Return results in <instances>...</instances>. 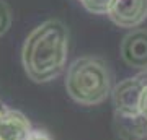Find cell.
Returning a JSON list of instances; mask_svg holds the SVG:
<instances>
[{
    "mask_svg": "<svg viewBox=\"0 0 147 140\" xmlns=\"http://www.w3.org/2000/svg\"><path fill=\"white\" fill-rule=\"evenodd\" d=\"M121 57L126 65L137 68L139 72L147 68V29H131L121 41Z\"/></svg>",
    "mask_w": 147,
    "mask_h": 140,
    "instance_id": "cell-5",
    "label": "cell"
},
{
    "mask_svg": "<svg viewBox=\"0 0 147 140\" xmlns=\"http://www.w3.org/2000/svg\"><path fill=\"white\" fill-rule=\"evenodd\" d=\"M80 3L85 10L93 15H108L115 0H80Z\"/></svg>",
    "mask_w": 147,
    "mask_h": 140,
    "instance_id": "cell-7",
    "label": "cell"
},
{
    "mask_svg": "<svg viewBox=\"0 0 147 140\" xmlns=\"http://www.w3.org/2000/svg\"><path fill=\"white\" fill-rule=\"evenodd\" d=\"M11 26V10L5 0H0V38L3 36Z\"/></svg>",
    "mask_w": 147,
    "mask_h": 140,
    "instance_id": "cell-8",
    "label": "cell"
},
{
    "mask_svg": "<svg viewBox=\"0 0 147 140\" xmlns=\"http://www.w3.org/2000/svg\"><path fill=\"white\" fill-rule=\"evenodd\" d=\"M69 56V29L59 18H49L23 42L21 64L34 83L53 82L64 72Z\"/></svg>",
    "mask_w": 147,
    "mask_h": 140,
    "instance_id": "cell-1",
    "label": "cell"
},
{
    "mask_svg": "<svg viewBox=\"0 0 147 140\" xmlns=\"http://www.w3.org/2000/svg\"><path fill=\"white\" fill-rule=\"evenodd\" d=\"M113 75L105 59L84 56L67 68L65 90L80 106H98L113 93Z\"/></svg>",
    "mask_w": 147,
    "mask_h": 140,
    "instance_id": "cell-2",
    "label": "cell"
},
{
    "mask_svg": "<svg viewBox=\"0 0 147 140\" xmlns=\"http://www.w3.org/2000/svg\"><path fill=\"white\" fill-rule=\"evenodd\" d=\"M31 130L28 117L20 111L8 109L0 116V140H26Z\"/></svg>",
    "mask_w": 147,
    "mask_h": 140,
    "instance_id": "cell-6",
    "label": "cell"
},
{
    "mask_svg": "<svg viewBox=\"0 0 147 140\" xmlns=\"http://www.w3.org/2000/svg\"><path fill=\"white\" fill-rule=\"evenodd\" d=\"M142 91H144V83L137 78V75L124 78L118 85H115L111 99L116 117H139Z\"/></svg>",
    "mask_w": 147,
    "mask_h": 140,
    "instance_id": "cell-3",
    "label": "cell"
},
{
    "mask_svg": "<svg viewBox=\"0 0 147 140\" xmlns=\"http://www.w3.org/2000/svg\"><path fill=\"white\" fill-rule=\"evenodd\" d=\"M108 16L119 28L136 29L147 18V0H115Z\"/></svg>",
    "mask_w": 147,
    "mask_h": 140,
    "instance_id": "cell-4",
    "label": "cell"
},
{
    "mask_svg": "<svg viewBox=\"0 0 147 140\" xmlns=\"http://www.w3.org/2000/svg\"><path fill=\"white\" fill-rule=\"evenodd\" d=\"M137 78H139L144 85H147V68L146 70H141V72L137 73Z\"/></svg>",
    "mask_w": 147,
    "mask_h": 140,
    "instance_id": "cell-11",
    "label": "cell"
},
{
    "mask_svg": "<svg viewBox=\"0 0 147 140\" xmlns=\"http://www.w3.org/2000/svg\"><path fill=\"white\" fill-rule=\"evenodd\" d=\"M7 111H8V108H7L5 104H3L2 101H0V116H2V114H5Z\"/></svg>",
    "mask_w": 147,
    "mask_h": 140,
    "instance_id": "cell-12",
    "label": "cell"
},
{
    "mask_svg": "<svg viewBox=\"0 0 147 140\" xmlns=\"http://www.w3.org/2000/svg\"><path fill=\"white\" fill-rule=\"evenodd\" d=\"M26 140H53V137L42 129H33L31 132L28 134Z\"/></svg>",
    "mask_w": 147,
    "mask_h": 140,
    "instance_id": "cell-9",
    "label": "cell"
},
{
    "mask_svg": "<svg viewBox=\"0 0 147 140\" xmlns=\"http://www.w3.org/2000/svg\"><path fill=\"white\" fill-rule=\"evenodd\" d=\"M141 116L147 122V85H144V91H142V98H141Z\"/></svg>",
    "mask_w": 147,
    "mask_h": 140,
    "instance_id": "cell-10",
    "label": "cell"
}]
</instances>
